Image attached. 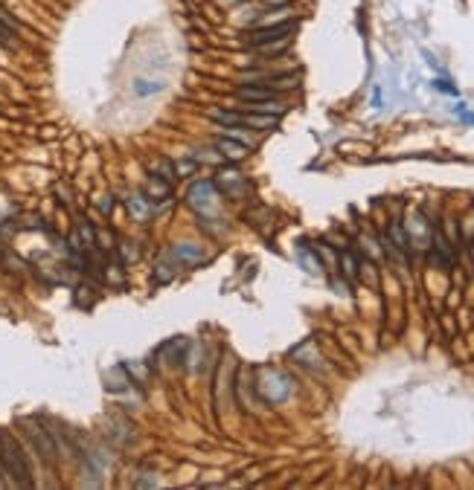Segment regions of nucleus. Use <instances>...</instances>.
I'll list each match as a JSON object with an SVG mask.
<instances>
[{"mask_svg": "<svg viewBox=\"0 0 474 490\" xmlns=\"http://www.w3.org/2000/svg\"><path fill=\"white\" fill-rule=\"evenodd\" d=\"M20 427H23V435L30 438V444H32L35 456L47 464V467H53V464H56V441H53V429H44L35 418L20 421Z\"/></svg>", "mask_w": 474, "mask_h": 490, "instance_id": "f03ea898", "label": "nucleus"}, {"mask_svg": "<svg viewBox=\"0 0 474 490\" xmlns=\"http://www.w3.org/2000/svg\"><path fill=\"white\" fill-rule=\"evenodd\" d=\"M297 32V20L294 18H282V20H274V23H262L248 32V44L250 46H262V44H274V41H282V38H291Z\"/></svg>", "mask_w": 474, "mask_h": 490, "instance_id": "20e7f679", "label": "nucleus"}, {"mask_svg": "<svg viewBox=\"0 0 474 490\" xmlns=\"http://www.w3.org/2000/svg\"><path fill=\"white\" fill-rule=\"evenodd\" d=\"M390 235H393V241H396V247H399V250H408V235L401 232V227H399V224H393V227H390Z\"/></svg>", "mask_w": 474, "mask_h": 490, "instance_id": "4468645a", "label": "nucleus"}, {"mask_svg": "<svg viewBox=\"0 0 474 490\" xmlns=\"http://www.w3.org/2000/svg\"><path fill=\"white\" fill-rule=\"evenodd\" d=\"M212 122H219V125H248V128H256V131H268L276 125V116L271 113H239V111H212Z\"/></svg>", "mask_w": 474, "mask_h": 490, "instance_id": "7ed1b4c3", "label": "nucleus"}, {"mask_svg": "<svg viewBox=\"0 0 474 490\" xmlns=\"http://www.w3.org/2000/svg\"><path fill=\"white\" fill-rule=\"evenodd\" d=\"M111 206H114V201H111V198H105V201H99V209H102V212H111Z\"/></svg>", "mask_w": 474, "mask_h": 490, "instance_id": "f3484780", "label": "nucleus"}, {"mask_svg": "<svg viewBox=\"0 0 474 490\" xmlns=\"http://www.w3.org/2000/svg\"><path fill=\"white\" fill-rule=\"evenodd\" d=\"M276 90L274 87H265V84H242V87H236V99L239 102H248V105H256V102H274L276 99Z\"/></svg>", "mask_w": 474, "mask_h": 490, "instance_id": "39448f33", "label": "nucleus"}, {"mask_svg": "<svg viewBox=\"0 0 474 490\" xmlns=\"http://www.w3.org/2000/svg\"><path fill=\"white\" fill-rule=\"evenodd\" d=\"M221 189H224V194H230V198H239V194L248 191V183L236 175V171H227V180L221 177Z\"/></svg>", "mask_w": 474, "mask_h": 490, "instance_id": "9d476101", "label": "nucleus"}, {"mask_svg": "<svg viewBox=\"0 0 474 490\" xmlns=\"http://www.w3.org/2000/svg\"><path fill=\"white\" fill-rule=\"evenodd\" d=\"M227 4H242V0H227Z\"/></svg>", "mask_w": 474, "mask_h": 490, "instance_id": "6ab92c4d", "label": "nucleus"}, {"mask_svg": "<svg viewBox=\"0 0 474 490\" xmlns=\"http://www.w3.org/2000/svg\"><path fill=\"white\" fill-rule=\"evenodd\" d=\"M471 256H474V244H471Z\"/></svg>", "mask_w": 474, "mask_h": 490, "instance_id": "aec40b11", "label": "nucleus"}, {"mask_svg": "<svg viewBox=\"0 0 474 490\" xmlns=\"http://www.w3.org/2000/svg\"><path fill=\"white\" fill-rule=\"evenodd\" d=\"M128 212L137 218V220H146L149 218V198L137 194V198H128Z\"/></svg>", "mask_w": 474, "mask_h": 490, "instance_id": "9b49d317", "label": "nucleus"}, {"mask_svg": "<svg viewBox=\"0 0 474 490\" xmlns=\"http://www.w3.org/2000/svg\"><path fill=\"white\" fill-rule=\"evenodd\" d=\"M0 476H6L18 487H32L30 458L23 453L20 441L6 429H0Z\"/></svg>", "mask_w": 474, "mask_h": 490, "instance_id": "f257e3e1", "label": "nucleus"}, {"mask_svg": "<svg viewBox=\"0 0 474 490\" xmlns=\"http://www.w3.org/2000/svg\"><path fill=\"white\" fill-rule=\"evenodd\" d=\"M265 4H274V6H288V0H265Z\"/></svg>", "mask_w": 474, "mask_h": 490, "instance_id": "a211bd4d", "label": "nucleus"}, {"mask_svg": "<svg viewBox=\"0 0 474 490\" xmlns=\"http://www.w3.org/2000/svg\"><path fill=\"white\" fill-rule=\"evenodd\" d=\"M341 264H344V273H346L349 279H355V276H358V261H355V258H352L349 253H344Z\"/></svg>", "mask_w": 474, "mask_h": 490, "instance_id": "ddd939ff", "label": "nucleus"}, {"mask_svg": "<svg viewBox=\"0 0 474 490\" xmlns=\"http://www.w3.org/2000/svg\"><path fill=\"white\" fill-rule=\"evenodd\" d=\"M0 46H6V50L18 46V20L9 18L4 9H0Z\"/></svg>", "mask_w": 474, "mask_h": 490, "instance_id": "0eeeda50", "label": "nucleus"}, {"mask_svg": "<svg viewBox=\"0 0 474 490\" xmlns=\"http://www.w3.org/2000/svg\"><path fill=\"white\" fill-rule=\"evenodd\" d=\"M149 194H163V198H166V194H169V183L152 180V183H149Z\"/></svg>", "mask_w": 474, "mask_h": 490, "instance_id": "2eb2a0df", "label": "nucleus"}, {"mask_svg": "<svg viewBox=\"0 0 474 490\" xmlns=\"http://www.w3.org/2000/svg\"><path fill=\"white\" fill-rule=\"evenodd\" d=\"M123 258H126V261H128V258H137V250L128 247V244H123Z\"/></svg>", "mask_w": 474, "mask_h": 490, "instance_id": "dca6fc26", "label": "nucleus"}, {"mask_svg": "<svg viewBox=\"0 0 474 490\" xmlns=\"http://www.w3.org/2000/svg\"><path fill=\"white\" fill-rule=\"evenodd\" d=\"M175 258L181 261V264H186V267H195V264H201L204 261V253H201V247H195V244H175Z\"/></svg>", "mask_w": 474, "mask_h": 490, "instance_id": "6e6552de", "label": "nucleus"}, {"mask_svg": "<svg viewBox=\"0 0 474 490\" xmlns=\"http://www.w3.org/2000/svg\"><path fill=\"white\" fill-rule=\"evenodd\" d=\"M212 198H216V186H212L209 180L195 183V186H193V191H189V201H193L195 206H198V203H201V206H207Z\"/></svg>", "mask_w": 474, "mask_h": 490, "instance_id": "1a4fd4ad", "label": "nucleus"}, {"mask_svg": "<svg viewBox=\"0 0 474 490\" xmlns=\"http://www.w3.org/2000/svg\"><path fill=\"white\" fill-rule=\"evenodd\" d=\"M216 151H219L224 160H242V157H248V142H245V139L221 137V139H216Z\"/></svg>", "mask_w": 474, "mask_h": 490, "instance_id": "423d86ee", "label": "nucleus"}, {"mask_svg": "<svg viewBox=\"0 0 474 490\" xmlns=\"http://www.w3.org/2000/svg\"><path fill=\"white\" fill-rule=\"evenodd\" d=\"M134 90H137V96H149V93H157L160 84H154V82H149V79H137Z\"/></svg>", "mask_w": 474, "mask_h": 490, "instance_id": "f8f14e48", "label": "nucleus"}]
</instances>
